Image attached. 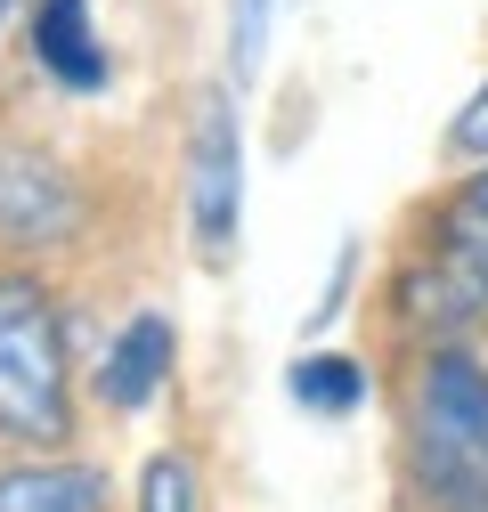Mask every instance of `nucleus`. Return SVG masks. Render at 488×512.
Listing matches in <instances>:
<instances>
[{"instance_id": "ddd939ff", "label": "nucleus", "mask_w": 488, "mask_h": 512, "mask_svg": "<svg viewBox=\"0 0 488 512\" xmlns=\"http://www.w3.org/2000/svg\"><path fill=\"white\" fill-rule=\"evenodd\" d=\"M9 9H17V0H0V33H9Z\"/></svg>"}, {"instance_id": "4468645a", "label": "nucleus", "mask_w": 488, "mask_h": 512, "mask_svg": "<svg viewBox=\"0 0 488 512\" xmlns=\"http://www.w3.org/2000/svg\"><path fill=\"white\" fill-rule=\"evenodd\" d=\"M480 196H488V171H480Z\"/></svg>"}, {"instance_id": "9d476101", "label": "nucleus", "mask_w": 488, "mask_h": 512, "mask_svg": "<svg viewBox=\"0 0 488 512\" xmlns=\"http://www.w3.org/2000/svg\"><path fill=\"white\" fill-rule=\"evenodd\" d=\"M269 17L277 0H228V82H261V57H269Z\"/></svg>"}, {"instance_id": "6e6552de", "label": "nucleus", "mask_w": 488, "mask_h": 512, "mask_svg": "<svg viewBox=\"0 0 488 512\" xmlns=\"http://www.w3.org/2000/svg\"><path fill=\"white\" fill-rule=\"evenodd\" d=\"M0 512H106V480L90 464H17L0 472Z\"/></svg>"}, {"instance_id": "1a4fd4ad", "label": "nucleus", "mask_w": 488, "mask_h": 512, "mask_svg": "<svg viewBox=\"0 0 488 512\" xmlns=\"http://www.w3.org/2000/svg\"><path fill=\"white\" fill-rule=\"evenodd\" d=\"M285 391L310 407V415H358L366 407V366L350 350H310V358H293Z\"/></svg>"}, {"instance_id": "0eeeda50", "label": "nucleus", "mask_w": 488, "mask_h": 512, "mask_svg": "<svg viewBox=\"0 0 488 512\" xmlns=\"http://www.w3.org/2000/svg\"><path fill=\"white\" fill-rule=\"evenodd\" d=\"M171 350H179L171 317H163V309H139L131 326L114 334V350H106V366H98V391H106L122 415H139V407L163 391V374H171Z\"/></svg>"}, {"instance_id": "f257e3e1", "label": "nucleus", "mask_w": 488, "mask_h": 512, "mask_svg": "<svg viewBox=\"0 0 488 512\" xmlns=\"http://www.w3.org/2000/svg\"><path fill=\"white\" fill-rule=\"evenodd\" d=\"M0 439H25V447L74 439L66 309L33 269H0Z\"/></svg>"}, {"instance_id": "9b49d317", "label": "nucleus", "mask_w": 488, "mask_h": 512, "mask_svg": "<svg viewBox=\"0 0 488 512\" xmlns=\"http://www.w3.org/2000/svg\"><path fill=\"white\" fill-rule=\"evenodd\" d=\"M139 512H196V480H188V464L171 456H147V472H139Z\"/></svg>"}, {"instance_id": "7ed1b4c3", "label": "nucleus", "mask_w": 488, "mask_h": 512, "mask_svg": "<svg viewBox=\"0 0 488 512\" xmlns=\"http://www.w3.org/2000/svg\"><path fill=\"white\" fill-rule=\"evenodd\" d=\"M415 472L448 512H488V366L464 342L415 366Z\"/></svg>"}, {"instance_id": "20e7f679", "label": "nucleus", "mask_w": 488, "mask_h": 512, "mask_svg": "<svg viewBox=\"0 0 488 512\" xmlns=\"http://www.w3.org/2000/svg\"><path fill=\"white\" fill-rule=\"evenodd\" d=\"M236 228H244V131H236V82L196 90L188 122V236L196 261L228 269L236 261Z\"/></svg>"}, {"instance_id": "39448f33", "label": "nucleus", "mask_w": 488, "mask_h": 512, "mask_svg": "<svg viewBox=\"0 0 488 512\" xmlns=\"http://www.w3.org/2000/svg\"><path fill=\"white\" fill-rule=\"evenodd\" d=\"M90 220L82 179L33 139H0V244L9 252H57Z\"/></svg>"}, {"instance_id": "423d86ee", "label": "nucleus", "mask_w": 488, "mask_h": 512, "mask_svg": "<svg viewBox=\"0 0 488 512\" xmlns=\"http://www.w3.org/2000/svg\"><path fill=\"white\" fill-rule=\"evenodd\" d=\"M25 49L57 90H106V74H114V57H106V41L90 25V0H33Z\"/></svg>"}, {"instance_id": "f8f14e48", "label": "nucleus", "mask_w": 488, "mask_h": 512, "mask_svg": "<svg viewBox=\"0 0 488 512\" xmlns=\"http://www.w3.org/2000/svg\"><path fill=\"white\" fill-rule=\"evenodd\" d=\"M448 147L464 155V163H488V82L456 106V122H448Z\"/></svg>"}, {"instance_id": "f03ea898", "label": "nucleus", "mask_w": 488, "mask_h": 512, "mask_svg": "<svg viewBox=\"0 0 488 512\" xmlns=\"http://www.w3.org/2000/svg\"><path fill=\"white\" fill-rule=\"evenodd\" d=\"M391 309L407 334H432V342L488 317V196H480V179L448 187L423 212V236L391 277Z\"/></svg>"}]
</instances>
